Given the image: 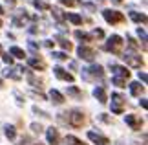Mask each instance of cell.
<instances>
[{
  "label": "cell",
  "mask_w": 148,
  "mask_h": 145,
  "mask_svg": "<svg viewBox=\"0 0 148 145\" xmlns=\"http://www.w3.org/2000/svg\"><path fill=\"white\" fill-rule=\"evenodd\" d=\"M102 75H104V70H102V66H99V65H92L88 68H82V79H86V81L102 79Z\"/></svg>",
  "instance_id": "cell-1"
},
{
  "label": "cell",
  "mask_w": 148,
  "mask_h": 145,
  "mask_svg": "<svg viewBox=\"0 0 148 145\" xmlns=\"http://www.w3.org/2000/svg\"><path fill=\"white\" fill-rule=\"evenodd\" d=\"M123 44H124V40L119 35H112L106 40V50L112 51V53H115V55H121L123 53Z\"/></svg>",
  "instance_id": "cell-2"
},
{
  "label": "cell",
  "mask_w": 148,
  "mask_h": 145,
  "mask_svg": "<svg viewBox=\"0 0 148 145\" xmlns=\"http://www.w3.org/2000/svg\"><path fill=\"white\" fill-rule=\"evenodd\" d=\"M102 17H104V20L108 22V24H121V22L124 20V15L119 13V11H112V9H104L102 11Z\"/></svg>",
  "instance_id": "cell-3"
},
{
  "label": "cell",
  "mask_w": 148,
  "mask_h": 145,
  "mask_svg": "<svg viewBox=\"0 0 148 145\" xmlns=\"http://www.w3.org/2000/svg\"><path fill=\"white\" fill-rule=\"evenodd\" d=\"M68 123H70L71 127H75V129L82 127V123H84V114L81 112V110H71V112L68 114Z\"/></svg>",
  "instance_id": "cell-4"
},
{
  "label": "cell",
  "mask_w": 148,
  "mask_h": 145,
  "mask_svg": "<svg viewBox=\"0 0 148 145\" xmlns=\"http://www.w3.org/2000/svg\"><path fill=\"white\" fill-rule=\"evenodd\" d=\"M124 103H126V99H124L121 94H112V112L113 114H123Z\"/></svg>",
  "instance_id": "cell-5"
},
{
  "label": "cell",
  "mask_w": 148,
  "mask_h": 145,
  "mask_svg": "<svg viewBox=\"0 0 148 145\" xmlns=\"http://www.w3.org/2000/svg\"><path fill=\"white\" fill-rule=\"evenodd\" d=\"M124 61H126V65L128 66H132V68H141L143 66V61H141V55H134V53H124L121 55Z\"/></svg>",
  "instance_id": "cell-6"
},
{
  "label": "cell",
  "mask_w": 148,
  "mask_h": 145,
  "mask_svg": "<svg viewBox=\"0 0 148 145\" xmlns=\"http://www.w3.org/2000/svg\"><path fill=\"white\" fill-rule=\"evenodd\" d=\"M77 53L84 61H93L95 59V50L93 48H88V46H81V48L77 50Z\"/></svg>",
  "instance_id": "cell-7"
},
{
  "label": "cell",
  "mask_w": 148,
  "mask_h": 145,
  "mask_svg": "<svg viewBox=\"0 0 148 145\" xmlns=\"http://www.w3.org/2000/svg\"><path fill=\"white\" fill-rule=\"evenodd\" d=\"M110 68H112L113 77H123V79H128V77H130V70H126L124 66H119V65H110Z\"/></svg>",
  "instance_id": "cell-8"
},
{
  "label": "cell",
  "mask_w": 148,
  "mask_h": 145,
  "mask_svg": "<svg viewBox=\"0 0 148 145\" xmlns=\"http://www.w3.org/2000/svg\"><path fill=\"white\" fill-rule=\"evenodd\" d=\"M126 123L130 125V129H134V130H141V127H143V119L137 118L135 114H128V116H126Z\"/></svg>",
  "instance_id": "cell-9"
},
{
  "label": "cell",
  "mask_w": 148,
  "mask_h": 145,
  "mask_svg": "<svg viewBox=\"0 0 148 145\" xmlns=\"http://www.w3.org/2000/svg\"><path fill=\"white\" fill-rule=\"evenodd\" d=\"M53 72H55V75H57L59 79L66 81V83H73V75H71L70 72H66L62 66H55V68H53Z\"/></svg>",
  "instance_id": "cell-10"
},
{
  "label": "cell",
  "mask_w": 148,
  "mask_h": 145,
  "mask_svg": "<svg viewBox=\"0 0 148 145\" xmlns=\"http://www.w3.org/2000/svg\"><path fill=\"white\" fill-rule=\"evenodd\" d=\"M46 138H48V143H49V145H59V142H60V134H59V130L53 129V127L46 130Z\"/></svg>",
  "instance_id": "cell-11"
},
{
  "label": "cell",
  "mask_w": 148,
  "mask_h": 145,
  "mask_svg": "<svg viewBox=\"0 0 148 145\" xmlns=\"http://www.w3.org/2000/svg\"><path fill=\"white\" fill-rule=\"evenodd\" d=\"M88 140H92L93 143H97V145H108V143H110V140H108L106 136H101V134H97V132H93V130L88 132Z\"/></svg>",
  "instance_id": "cell-12"
},
{
  "label": "cell",
  "mask_w": 148,
  "mask_h": 145,
  "mask_svg": "<svg viewBox=\"0 0 148 145\" xmlns=\"http://www.w3.org/2000/svg\"><path fill=\"white\" fill-rule=\"evenodd\" d=\"M27 65L31 68H35V70H44L46 68V62L42 59H38V57H31V59H27Z\"/></svg>",
  "instance_id": "cell-13"
},
{
  "label": "cell",
  "mask_w": 148,
  "mask_h": 145,
  "mask_svg": "<svg viewBox=\"0 0 148 145\" xmlns=\"http://www.w3.org/2000/svg\"><path fill=\"white\" fill-rule=\"evenodd\" d=\"M26 19H27V13L26 11H20L18 17H13V26H16V28L26 26Z\"/></svg>",
  "instance_id": "cell-14"
},
{
  "label": "cell",
  "mask_w": 148,
  "mask_h": 145,
  "mask_svg": "<svg viewBox=\"0 0 148 145\" xmlns=\"http://www.w3.org/2000/svg\"><path fill=\"white\" fill-rule=\"evenodd\" d=\"M93 96L99 99V103H106L108 101V96H106V90L102 88V86H97V88L93 90Z\"/></svg>",
  "instance_id": "cell-15"
},
{
  "label": "cell",
  "mask_w": 148,
  "mask_h": 145,
  "mask_svg": "<svg viewBox=\"0 0 148 145\" xmlns=\"http://www.w3.org/2000/svg\"><path fill=\"white\" fill-rule=\"evenodd\" d=\"M49 9H51V15L55 17L57 22H64V20H66V13H64L60 8H49Z\"/></svg>",
  "instance_id": "cell-16"
},
{
  "label": "cell",
  "mask_w": 148,
  "mask_h": 145,
  "mask_svg": "<svg viewBox=\"0 0 148 145\" xmlns=\"http://www.w3.org/2000/svg\"><path fill=\"white\" fill-rule=\"evenodd\" d=\"M22 70H24V68L16 66V68H13V70H4V75L5 77H11V79H20V72Z\"/></svg>",
  "instance_id": "cell-17"
},
{
  "label": "cell",
  "mask_w": 148,
  "mask_h": 145,
  "mask_svg": "<svg viewBox=\"0 0 148 145\" xmlns=\"http://www.w3.org/2000/svg\"><path fill=\"white\" fill-rule=\"evenodd\" d=\"M49 97L53 99V103H57V105L64 103V96H62L59 90H51V92H49Z\"/></svg>",
  "instance_id": "cell-18"
},
{
  "label": "cell",
  "mask_w": 148,
  "mask_h": 145,
  "mask_svg": "<svg viewBox=\"0 0 148 145\" xmlns=\"http://www.w3.org/2000/svg\"><path fill=\"white\" fill-rule=\"evenodd\" d=\"M130 19H132L134 22H143V24H146V15H143V13H135V11H130Z\"/></svg>",
  "instance_id": "cell-19"
},
{
  "label": "cell",
  "mask_w": 148,
  "mask_h": 145,
  "mask_svg": "<svg viewBox=\"0 0 148 145\" xmlns=\"http://www.w3.org/2000/svg\"><path fill=\"white\" fill-rule=\"evenodd\" d=\"M130 92H132V96H141V92H143V85L141 83H130Z\"/></svg>",
  "instance_id": "cell-20"
},
{
  "label": "cell",
  "mask_w": 148,
  "mask_h": 145,
  "mask_svg": "<svg viewBox=\"0 0 148 145\" xmlns=\"http://www.w3.org/2000/svg\"><path fill=\"white\" fill-rule=\"evenodd\" d=\"M75 39H79L81 42H90V40H92V35H88V33L77 30V31H75Z\"/></svg>",
  "instance_id": "cell-21"
},
{
  "label": "cell",
  "mask_w": 148,
  "mask_h": 145,
  "mask_svg": "<svg viewBox=\"0 0 148 145\" xmlns=\"http://www.w3.org/2000/svg\"><path fill=\"white\" fill-rule=\"evenodd\" d=\"M9 53L13 55V57H16V59H24V57H26V53H24V50H20L18 46H13V48L9 50Z\"/></svg>",
  "instance_id": "cell-22"
},
{
  "label": "cell",
  "mask_w": 148,
  "mask_h": 145,
  "mask_svg": "<svg viewBox=\"0 0 148 145\" xmlns=\"http://www.w3.org/2000/svg\"><path fill=\"white\" fill-rule=\"evenodd\" d=\"M66 19L70 20L71 24H77V26H79V24H82V17H79V15H75V13H68V15H66Z\"/></svg>",
  "instance_id": "cell-23"
},
{
  "label": "cell",
  "mask_w": 148,
  "mask_h": 145,
  "mask_svg": "<svg viewBox=\"0 0 148 145\" xmlns=\"http://www.w3.org/2000/svg\"><path fill=\"white\" fill-rule=\"evenodd\" d=\"M16 145H42V143H40V142H37V140H31V138H27V136H24Z\"/></svg>",
  "instance_id": "cell-24"
},
{
  "label": "cell",
  "mask_w": 148,
  "mask_h": 145,
  "mask_svg": "<svg viewBox=\"0 0 148 145\" xmlns=\"http://www.w3.org/2000/svg\"><path fill=\"white\" fill-rule=\"evenodd\" d=\"M33 6H35L37 9H44V11L51 8V6H49L48 2H44V0H33Z\"/></svg>",
  "instance_id": "cell-25"
},
{
  "label": "cell",
  "mask_w": 148,
  "mask_h": 145,
  "mask_svg": "<svg viewBox=\"0 0 148 145\" xmlns=\"http://www.w3.org/2000/svg\"><path fill=\"white\" fill-rule=\"evenodd\" d=\"M5 136H8L9 140H15L16 130H15V127H13V125H8V127H5Z\"/></svg>",
  "instance_id": "cell-26"
},
{
  "label": "cell",
  "mask_w": 148,
  "mask_h": 145,
  "mask_svg": "<svg viewBox=\"0 0 148 145\" xmlns=\"http://www.w3.org/2000/svg\"><path fill=\"white\" fill-rule=\"evenodd\" d=\"M66 143L68 145H86V143H82L79 138H75V136H66Z\"/></svg>",
  "instance_id": "cell-27"
},
{
  "label": "cell",
  "mask_w": 148,
  "mask_h": 145,
  "mask_svg": "<svg viewBox=\"0 0 148 145\" xmlns=\"http://www.w3.org/2000/svg\"><path fill=\"white\" fill-rule=\"evenodd\" d=\"M57 42H59V44H60L66 51H71V48H73L71 42H70V40H66V39H57Z\"/></svg>",
  "instance_id": "cell-28"
},
{
  "label": "cell",
  "mask_w": 148,
  "mask_h": 145,
  "mask_svg": "<svg viewBox=\"0 0 148 145\" xmlns=\"http://www.w3.org/2000/svg\"><path fill=\"white\" fill-rule=\"evenodd\" d=\"M27 81H29V85H33V86H38V88L42 86V81H40V79H37L33 74H29V75H27Z\"/></svg>",
  "instance_id": "cell-29"
},
{
  "label": "cell",
  "mask_w": 148,
  "mask_h": 145,
  "mask_svg": "<svg viewBox=\"0 0 148 145\" xmlns=\"http://www.w3.org/2000/svg\"><path fill=\"white\" fill-rule=\"evenodd\" d=\"M68 96H73V97H82V92L77 88V86H70L68 88Z\"/></svg>",
  "instance_id": "cell-30"
},
{
  "label": "cell",
  "mask_w": 148,
  "mask_h": 145,
  "mask_svg": "<svg viewBox=\"0 0 148 145\" xmlns=\"http://www.w3.org/2000/svg\"><path fill=\"white\" fill-rule=\"evenodd\" d=\"M112 83L115 85V86H119V88H124V86H126V79H123V77H113Z\"/></svg>",
  "instance_id": "cell-31"
},
{
  "label": "cell",
  "mask_w": 148,
  "mask_h": 145,
  "mask_svg": "<svg viewBox=\"0 0 148 145\" xmlns=\"http://www.w3.org/2000/svg\"><path fill=\"white\" fill-rule=\"evenodd\" d=\"M51 55H53L57 61H66V59H68V55L64 53V51H53Z\"/></svg>",
  "instance_id": "cell-32"
},
{
  "label": "cell",
  "mask_w": 148,
  "mask_h": 145,
  "mask_svg": "<svg viewBox=\"0 0 148 145\" xmlns=\"http://www.w3.org/2000/svg\"><path fill=\"white\" fill-rule=\"evenodd\" d=\"M60 4H64V6H68V8H71V6H77V4H81L79 0H59Z\"/></svg>",
  "instance_id": "cell-33"
},
{
  "label": "cell",
  "mask_w": 148,
  "mask_h": 145,
  "mask_svg": "<svg viewBox=\"0 0 148 145\" xmlns=\"http://www.w3.org/2000/svg\"><path fill=\"white\" fill-rule=\"evenodd\" d=\"M31 130L35 132V134H40V132H42V127L38 125V123H33V125H31Z\"/></svg>",
  "instance_id": "cell-34"
},
{
  "label": "cell",
  "mask_w": 148,
  "mask_h": 145,
  "mask_svg": "<svg viewBox=\"0 0 148 145\" xmlns=\"http://www.w3.org/2000/svg\"><path fill=\"white\" fill-rule=\"evenodd\" d=\"M126 40H128V46L130 48H134V50H137V42L132 39V37H126Z\"/></svg>",
  "instance_id": "cell-35"
},
{
  "label": "cell",
  "mask_w": 148,
  "mask_h": 145,
  "mask_svg": "<svg viewBox=\"0 0 148 145\" xmlns=\"http://www.w3.org/2000/svg\"><path fill=\"white\" fill-rule=\"evenodd\" d=\"M92 37H99L101 39V37H104V31H102V30H93L92 31Z\"/></svg>",
  "instance_id": "cell-36"
},
{
  "label": "cell",
  "mask_w": 148,
  "mask_h": 145,
  "mask_svg": "<svg viewBox=\"0 0 148 145\" xmlns=\"http://www.w3.org/2000/svg\"><path fill=\"white\" fill-rule=\"evenodd\" d=\"M2 59H4V62H5V65H9V66H11V65H13V57H11L9 53H8V55H4V57H2Z\"/></svg>",
  "instance_id": "cell-37"
},
{
  "label": "cell",
  "mask_w": 148,
  "mask_h": 145,
  "mask_svg": "<svg viewBox=\"0 0 148 145\" xmlns=\"http://www.w3.org/2000/svg\"><path fill=\"white\" fill-rule=\"evenodd\" d=\"M27 46H29V50H31V51H37V50H38V44H37V42H33V40H29V42H27Z\"/></svg>",
  "instance_id": "cell-38"
},
{
  "label": "cell",
  "mask_w": 148,
  "mask_h": 145,
  "mask_svg": "<svg viewBox=\"0 0 148 145\" xmlns=\"http://www.w3.org/2000/svg\"><path fill=\"white\" fill-rule=\"evenodd\" d=\"M82 8H86V9H90V11H93V9H95V6H93V4H82Z\"/></svg>",
  "instance_id": "cell-39"
},
{
  "label": "cell",
  "mask_w": 148,
  "mask_h": 145,
  "mask_svg": "<svg viewBox=\"0 0 148 145\" xmlns=\"http://www.w3.org/2000/svg\"><path fill=\"white\" fill-rule=\"evenodd\" d=\"M139 79L143 81V83H146V74L145 72H139Z\"/></svg>",
  "instance_id": "cell-40"
},
{
  "label": "cell",
  "mask_w": 148,
  "mask_h": 145,
  "mask_svg": "<svg viewBox=\"0 0 148 145\" xmlns=\"http://www.w3.org/2000/svg\"><path fill=\"white\" fill-rule=\"evenodd\" d=\"M4 2H5V4H8V6H9V8H13V6H15V0H4Z\"/></svg>",
  "instance_id": "cell-41"
},
{
  "label": "cell",
  "mask_w": 148,
  "mask_h": 145,
  "mask_svg": "<svg viewBox=\"0 0 148 145\" xmlns=\"http://www.w3.org/2000/svg\"><path fill=\"white\" fill-rule=\"evenodd\" d=\"M124 0H112V4H115V6H119V4H123Z\"/></svg>",
  "instance_id": "cell-42"
},
{
  "label": "cell",
  "mask_w": 148,
  "mask_h": 145,
  "mask_svg": "<svg viewBox=\"0 0 148 145\" xmlns=\"http://www.w3.org/2000/svg\"><path fill=\"white\" fill-rule=\"evenodd\" d=\"M44 44H46L48 48H53V42H51V40H46V42H44Z\"/></svg>",
  "instance_id": "cell-43"
},
{
  "label": "cell",
  "mask_w": 148,
  "mask_h": 145,
  "mask_svg": "<svg viewBox=\"0 0 148 145\" xmlns=\"http://www.w3.org/2000/svg\"><path fill=\"white\" fill-rule=\"evenodd\" d=\"M4 13V9H2V6H0V15H2Z\"/></svg>",
  "instance_id": "cell-44"
},
{
  "label": "cell",
  "mask_w": 148,
  "mask_h": 145,
  "mask_svg": "<svg viewBox=\"0 0 148 145\" xmlns=\"http://www.w3.org/2000/svg\"><path fill=\"white\" fill-rule=\"evenodd\" d=\"M2 86H4V85H2V79H0V88H2Z\"/></svg>",
  "instance_id": "cell-45"
},
{
  "label": "cell",
  "mask_w": 148,
  "mask_h": 145,
  "mask_svg": "<svg viewBox=\"0 0 148 145\" xmlns=\"http://www.w3.org/2000/svg\"><path fill=\"white\" fill-rule=\"evenodd\" d=\"M97 2H99V4H102V2H104V0H97Z\"/></svg>",
  "instance_id": "cell-46"
},
{
  "label": "cell",
  "mask_w": 148,
  "mask_h": 145,
  "mask_svg": "<svg viewBox=\"0 0 148 145\" xmlns=\"http://www.w3.org/2000/svg\"><path fill=\"white\" fill-rule=\"evenodd\" d=\"M0 51H2V46H0Z\"/></svg>",
  "instance_id": "cell-47"
},
{
  "label": "cell",
  "mask_w": 148,
  "mask_h": 145,
  "mask_svg": "<svg viewBox=\"0 0 148 145\" xmlns=\"http://www.w3.org/2000/svg\"><path fill=\"white\" fill-rule=\"evenodd\" d=\"M0 26H2V22H0Z\"/></svg>",
  "instance_id": "cell-48"
}]
</instances>
